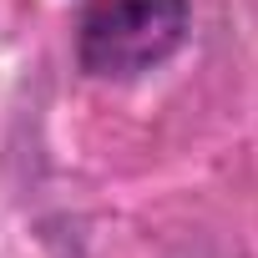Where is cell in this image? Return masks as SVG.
I'll use <instances>...</instances> for the list:
<instances>
[{"label": "cell", "mask_w": 258, "mask_h": 258, "mask_svg": "<svg viewBox=\"0 0 258 258\" xmlns=\"http://www.w3.org/2000/svg\"><path fill=\"white\" fill-rule=\"evenodd\" d=\"M187 0H86L76 56L91 76L126 81L162 66L187 36Z\"/></svg>", "instance_id": "obj_1"}]
</instances>
